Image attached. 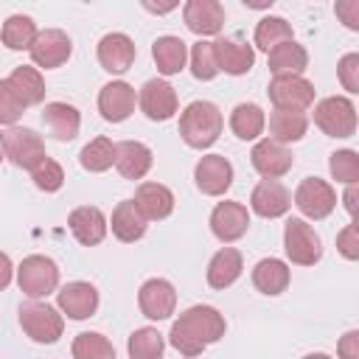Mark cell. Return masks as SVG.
I'll use <instances>...</instances> for the list:
<instances>
[{
    "label": "cell",
    "instance_id": "1",
    "mask_svg": "<svg viewBox=\"0 0 359 359\" xmlns=\"http://www.w3.org/2000/svg\"><path fill=\"white\" fill-rule=\"evenodd\" d=\"M227 331V323L224 317L219 314V309L213 306H191L185 309L174 323H171V331H168V342L174 351H180L182 356H199L208 345L219 342Z\"/></svg>",
    "mask_w": 359,
    "mask_h": 359
},
{
    "label": "cell",
    "instance_id": "2",
    "mask_svg": "<svg viewBox=\"0 0 359 359\" xmlns=\"http://www.w3.org/2000/svg\"><path fill=\"white\" fill-rule=\"evenodd\" d=\"M224 126L222 109L213 101H191L180 112V137L191 149H208L219 140Z\"/></svg>",
    "mask_w": 359,
    "mask_h": 359
},
{
    "label": "cell",
    "instance_id": "3",
    "mask_svg": "<svg viewBox=\"0 0 359 359\" xmlns=\"http://www.w3.org/2000/svg\"><path fill=\"white\" fill-rule=\"evenodd\" d=\"M20 325L28 334V339L39 345H53L65 331V317L59 309L42 303V297H31L20 306Z\"/></svg>",
    "mask_w": 359,
    "mask_h": 359
},
{
    "label": "cell",
    "instance_id": "4",
    "mask_svg": "<svg viewBox=\"0 0 359 359\" xmlns=\"http://www.w3.org/2000/svg\"><path fill=\"white\" fill-rule=\"evenodd\" d=\"M314 123L328 137H353L356 107L345 95H328V98L314 104Z\"/></svg>",
    "mask_w": 359,
    "mask_h": 359
},
{
    "label": "cell",
    "instance_id": "5",
    "mask_svg": "<svg viewBox=\"0 0 359 359\" xmlns=\"http://www.w3.org/2000/svg\"><path fill=\"white\" fill-rule=\"evenodd\" d=\"M17 286L25 297H48L59 289V266L48 255H28L17 266Z\"/></svg>",
    "mask_w": 359,
    "mask_h": 359
},
{
    "label": "cell",
    "instance_id": "6",
    "mask_svg": "<svg viewBox=\"0 0 359 359\" xmlns=\"http://www.w3.org/2000/svg\"><path fill=\"white\" fill-rule=\"evenodd\" d=\"M283 250H286V258L297 266H314L323 258V241L306 219H289L286 222Z\"/></svg>",
    "mask_w": 359,
    "mask_h": 359
},
{
    "label": "cell",
    "instance_id": "7",
    "mask_svg": "<svg viewBox=\"0 0 359 359\" xmlns=\"http://www.w3.org/2000/svg\"><path fill=\"white\" fill-rule=\"evenodd\" d=\"M3 154H6V160H11L17 168L31 171V168L45 157V143H42V137H39L34 129L11 123V126L3 132Z\"/></svg>",
    "mask_w": 359,
    "mask_h": 359
},
{
    "label": "cell",
    "instance_id": "8",
    "mask_svg": "<svg viewBox=\"0 0 359 359\" xmlns=\"http://www.w3.org/2000/svg\"><path fill=\"white\" fill-rule=\"evenodd\" d=\"M294 205L306 219H325L337 208V191L320 177H306L294 188Z\"/></svg>",
    "mask_w": 359,
    "mask_h": 359
},
{
    "label": "cell",
    "instance_id": "9",
    "mask_svg": "<svg viewBox=\"0 0 359 359\" xmlns=\"http://www.w3.org/2000/svg\"><path fill=\"white\" fill-rule=\"evenodd\" d=\"M28 53H31V62H34L36 67L53 70V67H62V65L70 59L73 42H70V36H67L62 28H45V31H39V34L34 36Z\"/></svg>",
    "mask_w": 359,
    "mask_h": 359
},
{
    "label": "cell",
    "instance_id": "10",
    "mask_svg": "<svg viewBox=\"0 0 359 359\" xmlns=\"http://www.w3.org/2000/svg\"><path fill=\"white\" fill-rule=\"evenodd\" d=\"M137 104L149 121H168L180 109L177 90L165 79H149L137 93Z\"/></svg>",
    "mask_w": 359,
    "mask_h": 359
},
{
    "label": "cell",
    "instance_id": "11",
    "mask_svg": "<svg viewBox=\"0 0 359 359\" xmlns=\"http://www.w3.org/2000/svg\"><path fill=\"white\" fill-rule=\"evenodd\" d=\"M250 160H252V168L264 177V180H280L283 174L292 171L294 165V157L292 151L286 149V143L280 140H272V137H264L252 146L250 151Z\"/></svg>",
    "mask_w": 359,
    "mask_h": 359
},
{
    "label": "cell",
    "instance_id": "12",
    "mask_svg": "<svg viewBox=\"0 0 359 359\" xmlns=\"http://www.w3.org/2000/svg\"><path fill=\"white\" fill-rule=\"evenodd\" d=\"M137 306L149 320H168L177 309V289L165 278H149L137 292Z\"/></svg>",
    "mask_w": 359,
    "mask_h": 359
},
{
    "label": "cell",
    "instance_id": "13",
    "mask_svg": "<svg viewBox=\"0 0 359 359\" xmlns=\"http://www.w3.org/2000/svg\"><path fill=\"white\" fill-rule=\"evenodd\" d=\"M194 182L205 196H222L233 185V163L224 154H205L194 165Z\"/></svg>",
    "mask_w": 359,
    "mask_h": 359
},
{
    "label": "cell",
    "instance_id": "14",
    "mask_svg": "<svg viewBox=\"0 0 359 359\" xmlns=\"http://www.w3.org/2000/svg\"><path fill=\"white\" fill-rule=\"evenodd\" d=\"M95 56H98V65L107 70V73H126L132 65H135V56H137V48L132 42V36L121 34V31H112V34H104L98 39V48H95Z\"/></svg>",
    "mask_w": 359,
    "mask_h": 359
},
{
    "label": "cell",
    "instance_id": "15",
    "mask_svg": "<svg viewBox=\"0 0 359 359\" xmlns=\"http://www.w3.org/2000/svg\"><path fill=\"white\" fill-rule=\"evenodd\" d=\"M266 95L275 107H292V109H309L314 104V84L303 76H272Z\"/></svg>",
    "mask_w": 359,
    "mask_h": 359
},
{
    "label": "cell",
    "instance_id": "16",
    "mask_svg": "<svg viewBox=\"0 0 359 359\" xmlns=\"http://www.w3.org/2000/svg\"><path fill=\"white\" fill-rule=\"evenodd\" d=\"M67 227H70L73 238L81 247H95V244H101L107 238L109 222H107V216H104L101 208H95V205H79V208L70 210Z\"/></svg>",
    "mask_w": 359,
    "mask_h": 359
},
{
    "label": "cell",
    "instance_id": "17",
    "mask_svg": "<svg viewBox=\"0 0 359 359\" xmlns=\"http://www.w3.org/2000/svg\"><path fill=\"white\" fill-rule=\"evenodd\" d=\"M56 306L70 320H87L98 311V289L87 280H73L56 289Z\"/></svg>",
    "mask_w": 359,
    "mask_h": 359
},
{
    "label": "cell",
    "instance_id": "18",
    "mask_svg": "<svg viewBox=\"0 0 359 359\" xmlns=\"http://www.w3.org/2000/svg\"><path fill=\"white\" fill-rule=\"evenodd\" d=\"M210 230L222 244H233L250 230V210L241 202H219L210 210Z\"/></svg>",
    "mask_w": 359,
    "mask_h": 359
},
{
    "label": "cell",
    "instance_id": "19",
    "mask_svg": "<svg viewBox=\"0 0 359 359\" xmlns=\"http://www.w3.org/2000/svg\"><path fill=\"white\" fill-rule=\"evenodd\" d=\"M135 104H137V95L129 81H109L98 93V112L109 123H123L135 112Z\"/></svg>",
    "mask_w": 359,
    "mask_h": 359
},
{
    "label": "cell",
    "instance_id": "20",
    "mask_svg": "<svg viewBox=\"0 0 359 359\" xmlns=\"http://www.w3.org/2000/svg\"><path fill=\"white\" fill-rule=\"evenodd\" d=\"M250 208L261 219H280L292 208V194L280 180H261L250 194Z\"/></svg>",
    "mask_w": 359,
    "mask_h": 359
},
{
    "label": "cell",
    "instance_id": "21",
    "mask_svg": "<svg viewBox=\"0 0 359 359\" xmlns=\"http://www.w3.org/2000/svg\"><path fill=\"white\" fill-rule=\"evenodd\" d=\"M182 20L196 36H213L224 25V6L219 0H188L182 8Z\"/></svg>",
    "mask_w": 359,
    "mask_h": 359
},
{
    "label": "cell",
    "instance_id": "22",
    "mask_svg": "<svg viewBox=\"0 0 359 359\" xmlns=\"http://www.w3.org/2000/svg\"><path fill=\"white\" fill-rule=\"evenodd\" d=\"M42 123L48 126V132L59 143H67V140H76L79 137L81 112L73 104H67V101H48L42 107Z\"/></svg>",
    "mask_w": 359,
    "mask_h": 359
},
{
    "label": "cell",
    "instance_id": "23",
    "mask_svg": "<svg viewBox=\"0 0 359 359\" xmlns=\"http://www.w3.org/2000/svg\"><path fill=\"white\" fill-rule=\"evenodd\" d=\"M154 157H151V149L140 140H121L115 143V168L123 180H143L151 168Z\"/></svg>",
    "mask_w": 359,
    "mask_h": 359
},
{
    "label": "cell",
    "instance_id": "24",
    "mask_svg": "<svg viewBox=\"0 0 359 359\" xmlns=\"http://www.w3.org/2000/svg\"><path fill=\"white\" fill-rule=\"evenodd\" d=\"M109 227H112V236L123 244H135L146 236V227H149V219L137 210L135 199H123L112 208V219H109Z\"/></svg>",
    "mask_w": 359,
    "mask_h": 359
},
{
    "label": "cell",
    "instance_id": "25",
    "mask_svg": "<svg viewBox=\"0 0 359 359\" xmlns=\"http://www.w3.org/2000/svg\"><path fill=\"white\" fill-rule=\"evenodd\" d=\"M135 205L149 222H160L174 210V194L163 182H140L135 191Z\"/></svg>",
    "mask_w": 359,
    "mask_h": 359
},
{
    "label": "cell",
    "instance_id": "26",
    "mask_svg": "<svg viewBox=\"0 0 359 359\" xmlns=\"http://www.w3.org/2000/svg\"><path fill=\"white\" fill-rule=\"evenodd\" d=\"M244 272V258L236 247H222L219 252H213V258L208 261V286L210 289H227L233 286Z\"/></svg>",
    "mask_w": 359,
    "mask_h": 359
},
{
    "label": "cell",
    "instance_id": "27",
    "mask_svg": "<svg viewBox=\"0 0 359 359\" xmlns=\"http://www.w3.org/2000/svg\"><path fill=\"white\" fill-rule=\"evenodd\" d=\"M213 50H216L219 70H224L227 76H244V73L255 65V50H252V45H247V42L222 36V39L213 42Z\"/></svg>",
    "mask_w": 359,
    "mask_h": 359
},
{
    "label": "cell",
    "instance_id": "28",
    "mask_svg": "<svg viewBox=\"0 0 359 359\" xmlns=\"http://www.w3.org/2000/svg\"><path fill=\"white\" fill-rule=\"evenodd\" d=\"M289 280H292V269L280 258H261L252 266V286L266 297H275V294L286 292Z\"/></svg>",
    "mask_w": 359,
    "mask_h": 359
},
{
    "label": "cell",
    "instance_id": "29",
    "mask_svg": "<svg viewBox=\"0 0 359 359\" xmlns=\"http://www.w3.org/2000/svg\"><path fill=\"white\" fill-rule=\"evenodd\" d=\"M309 129V115L306 109H292V107H275L269 115V135L272 140L280 143H297Z\"/></svg>",
    "mask_w": 359,
    "mask_h": 359
},
{
    "label": "cell",
    "instance_id": "30",
    "mask_svg": "<svg viewBox=\"0 0 359 359\" xmlns=\"http://www.w3.org/2000/svg\"><path fill=\"white\" fill-rule=\"evenodd\" d=\"M266 53H269V73L272 76H303L309 67V53L294 39H286Z\"/></svg>",
    "mask_w": 359,
    "mask_h": 359
},
{
    "label": "cell",
    "instance_id": "31",
    "mask_svg": "<svg viewBox=\"0 0 359 359\" xmlns=\"http://www.w3.org/2000/svg\"><path fill=\"white\" fill-rule=\"evenodd\" d=\"M151 59H154V65L163 76H177L180 70H185L188 45L180 36H171V34L157 36L154 45H151Z\"/></svg>",
    "mask_w": 359,
    "mask_h": 359
},
{
    "label": "cell",
    "instance_id": "32",
    "mask_svg": "<svg viewBox=\"0 0 359 359\" xmlns=\"http://www.w3.org/2000/svg\"><path fill=\"white\" fill-rule=\"evenodd\" d=\"M264 126H266V115L252 101H244L230 112V129L238 140H258Z\"/></svg>",
    "mask_w": 359,
    "mask_h": 359
},
{
    "label": "cell",
    "instance_id": "33",
    "mask_svg": "<svg viewBox=\"0 0 359 359\" xmlns=\"http://www.w3.org/2000/svg\"><path fill=\"white\" fill-rule=\"evenodd\" d=\"M39 28L28 14H11L0 28V39L8 50H28Z\"/></svg>",
    "mask_w": 359,
    "mask_h": 359
},
{
    "label": "cell",
    "instance_id": "34",
    "mask_svg": "<svg viewBox=\"0 0 359 359\" xmlns=\"http://www.w3.org/2000/svg\"><path fill=\"white\" fill-rule=\"evenodd\" d=\"M11 87L17 90V95L25 101V107H34V104H42L45 101V81H42V73L31 65H22V67H14L11 76H8Z\"/></svg>",
    "mask_w": 359,
    "mask_h": 359
},
{
    "label": "cell",
    "instance_id": "35",
    "mask_svg": "<svg viewBox=\"0 0 359 359\" xmlns=\"http://www.w3.org/2000/svg\"><path fill=\"white\" fill-rule=\"evenodd\" d=\"M79 163H81V168L90 171V174H101V171L112 168V163H115V143H112L109 137H104V135L93 137V140L79 151Z\"/></svg>",
    "mask_w": 359,
    "mask_h": 359
},
{
    "label": "cell",
    "instance_id": "36",
    "mask_svg": "<svg viewBox=\"0 0 359 359\" xmlns=\"http://www.w3.org/2000/svg\"><path fill=\"white\" fill-rule=\"evenodd\" d=\"M126 351L132 359H160L163 351H165V339L157 328L146 325V328H135L129 334V342H126Z\"/></svg>",
    "mask_w": 359,
    "mask_h": 359
},
{
    "label": "cell",
    "instance_id": "37",
    "mask_svg": "<svg viewBox=\"0 0 359 359\" xmlns=\"http://www.w3.org/2000/svg\"><path fill=\"white\" fill-rule=\"evenodd\" d=\"M286 39H294V36H292V25H289L283 17L269 14V17L258 20L255 34H252L255 48H261V50H272L275 45H280V42H286Z\"/></svg>",
    "mask_w": 359,
    "mask_h": 359
},
{
    "label": "cell",
    "instance_id": "38",
    "mask_svg": "<svg viewBox=\"0 0 359 359\" xmlns=\"http://www.w3.org/2000/svg\"><path fill=\"white\" fill-rule=\"evenodd\" d=\"M70 353L76 359H115V348L112 342L98 334V331H81L76 339H73V348Z\"/></svg>",
    "mask_w": 359,
    "mask_h": 359
},
{
    "label": "cell",
    "instance_id": "39",
    "mask_svg": "<svg viewBox=\"0 0 359 359\" xmlns=\"http://www.w3.org/2000/svg\"><path fill=\"white\" fill-rule=\"evenodd\" d=\"M191 73L199 81H210V79H216L222 73L219 62H216L213 42H208L202 36H199V42H194V48H191Z\"/></svg>",
    "mask_w": 359,
    "mask_h": 359
},
{
    "label": "cell",
    "instance_id": "40",
    "mask_svg": "<svg viewBox=\"0 0 359 359\" xmlns=\"http://www.w3.org/2000/svg\"><path fill=\"white\" fill-rule=\"evenodd\" d=\"M31 180H34V185L39 188V191H45V194H56L62 185H65V168L53 160V157H42L34 168H31Z\"/></svg>",
    "mask_w": 359,
    "mask_h": 359
},
{
    "label": "cell",
    "instance_id": "41",
    "mask_svg": "<svg viewBox=\"0 0 359 359\" xmlns=\"http://www.w3.org/2000/svg\"><path fill=\"white\" fill-rule=\"evenodd\" d=\"M328 171L337 182H359V154L353 149H337L328 160Z\"/></svg>",
    "mask_w": 359,
    "mask_h": 359
},
{
    "label": "cell",
    "instance_id": "42",
    "mask_svg": "<svg viewBox=\"0 0 359 359\" xmlns=\"http://www.w3.org/2000/svg\"><path fill=\"white\" fill-rule=\"evenodd\" d=\"M25 109H28L25 101L17 95V90L11 87V81L8 79H0V123H6V126L17 123Z\"/></svg>",
    "mask_w": 359,
    "mask_h": 359
},
{
    "label": "cell",
    "instance_id": "43",
    "mask_svg": "<svg viewBox=\"0 0 359 359\" xmlns=\"http://www.w3.org/2000/svg\"><path fill=\"white\" fill-rule=\"evenodd\" d=\"M337 76H339V84L351 95L359 93V53H345L337 65Z\"/></svg>",
    "mask_w": 359,
    "mask_h": 359
},
{
    "label": "cell",
    "instance_id": "44",
    "mask_svg": "<svg viewBox=\"0 0 359 359\" xmlns=\"http://www.w3.org/2000/svg\"><path fill=\"white\" fill-rule=\"evenodd\" d=\"M337 250H339V255L348 258V261H356V258H359V227H356V222L345 224V227L337 233Z\"/></svg>",
    "mask_w": 359,
    "mask_h": 359
},
{
    "label": "cell",
    "instance_id": "45",
    "mask_svg": "<svg viewBox=\"0 0 359 359\" xmlns=\"http://www.w3.org/2000/svg\"><path fill=\"white\" fill-rule=\"evenodd\" d=\"M334 11H337V20H339L345 28L359 31V0H337Z\"/></svg>",
    "mask_w": 359,
    "mask_h": 359
},
{
    "label": "cell",
    "instance_id": "46",
    "mask_svg": "<svg viewBox=\"0 0 359 359\" xmlns=\"http://www.w3.org/2000/svg\"><path fill=\"white\" fill-rule=\"evenodd\" d=\"M337 353L342 359H359V331H348L337 345Z\"/></svg>",
    "mask_w": 359,
    "mask_h": 359
},
{
    "label": "cell",
    "instance_id": "47",
    "mask_svg": "<svg viewBox=\"0 0 359 359\" xmlns=\"http://www.w3.org/2000/svg\"><path fill=\"white\" fill-rule=\"evenodd\" d=\"M140 6H143L149 14L163 17V14H171V11L180 6V0H140Z\"/></svg>",
    "mask_w": 359,
    "mask_h": 359
},
{
    "label": "cell",
    "instance_id": "48",
    "mask_svg": "<svg viewBox=\"0 0 359 359\" xmlns=\"http://www.w3.org/2000/svg\"><path fill=\"white\" fill-rule=\"evenodd\" d=\"M11 278H14V264H11V258L6 252H0V292L11 283Z\"/></svg>",
    "mask_w": 359,
    "mask_h": 359
},
{
    "label": "cell",
    "instance_id": "49",
    "mask_svg": "<svg viewBox=\"0 0 359 359\" xmlns=\"http://www.w3.org/2000/svg\"><path fill=\"white\" fill-rule=\"evenodd\" d=\"M342 202H345V210L351 213V219L356 216V182H348L345 194H342Z\"/></svg>",
    "mask_w": 359,
    "mask_h": 359
},
{
    "label": "cell",
    "instance_id": "50",
    "mask_svg": "<svg viewBox=\"0 0 359 359\" xmlns=\"http://www.w3.org/2000/svg\"><path fill=\"white\" fill-rule=\"evenodd\" d=\"M247 8H255V11H264V8H269L275 0H241Z\"/></svg>",
    "mask_w": 359,
    "mask_h": 359
},
{
    "label": "cell",
    "instance_id": "51",
    "mask_svg": "<svg viewBox=\"0 0 359 359\" xmlns=\"http://www.w3.org/2000/svg\"><path fill=\"white\" fill-rule=\"evenodd\" d=\"M6 160V154H3V135H0V163Z\"/></svg>",
    "mask_w": 359,
    "mask_h": 359
}]
</instances>
